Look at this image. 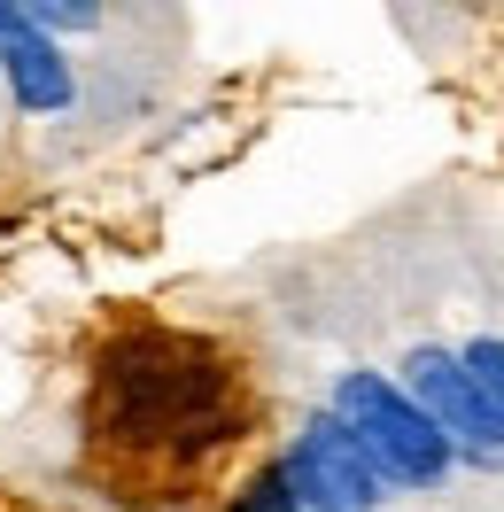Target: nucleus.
Listing matches in <instances>:
<instances>
[{
	"label": "nucleus",
	"instance_id": "f257e3e1",
	"mask_svg": "<svg viewBox=\"0 0 504 512\" xmlns=\"http://www.w3.org/2000/svg\"><path fill=\"white\" fill-rule=\"evenodd\" d=\"M233 373L194 342H132L101 373V443H225Z\"/></svg>",
	"mask_w": 504,
	"mask_h": 512
},
{
	"label": "nucleus",
	"instance_id": "f03ea898",
	"mask_svg": "<svg viewBox=\"0 0 504 512\" xmlns=\"http://www.w3.org/2000/svg\"><path fill=\"white\" fill-rule=\"evenodd\" d=\"M326 412L349 427V443L365 450V466L380 474V489H442L450 466H458L450 443L427 427V412H419L388 373L349 365L342 381H334V404H326Z\"/></svg>",
	"mask_w": 504,
	"mask_h": 512
},
{
	"label": "nucleus",
	"instance_id": "7ed1b4c3",
	"mask_svg": "<svg viewBox=\"0 0 504 512\" xmlns=\"http://www.w3.org/2000/svg\"><path fill=\"white\" fill-rule=\"evenodd\" d=\"M396 388L427 412V427L450 443L458 466H481V474H497V466H504V412L481 396V381L458 365V350L419 342V350L404 357V381H396Z\"/></svg>",
	"mask_w": 504,
	"mask_h": 512
},
{
	"label": "nucleus",
	"instance_id": "20e7f679",
	"mask_svg": "<svg viewBox=\"0 0 504 512\" xmlns=\"http://www.w3.org/2000/svg\"><path fill=\"white\" fill-rule=\"evenodd\" d=\"M280 489L295 497L303 512H380V474L365 466V450L349 443V427L334 412H311L303 419V435L280 450Z\"/></svg>",
	"mask_w": 504,
	"mask_h": 512
},
{
	"label": "nucleus",
	"instance_id": "39448f33",
	"mask_svg": "<svg viewBox=\"0 0 504 512\" xmlns=\"http://www.w3.org/2000/svg\"><path fill=\"white\" fill-rule=\"evenodd\" d=\"M0 78H8V94H16L24 117H63L70 101H78V70L63 63L55 39H39L24 24L16 0H0Z\"/></svg>",
	"mask_w": 504,
	"mask_h": 512
},
{
	"label": "nucleus",
	"instance_id": "423d86ee",
	"mask_svg": "<svg viewBox=\"0 0 504 512\" xmlns=\"http://www.w3.org/2000/svg\"><path fill=\"white\" fill-rule=\"evenodd\" d=\"M24 24H32L39 39H55V32H101V8H86V0H24Z\"/></svg>",
	"mask_w": 504,
	"mask_h": 512
},
{
	"label": "nucleus",
	"instance_id": "0eeeda50",
	"mask_svg": "<svg viewBox=\"0 0 504 512\" xmlns=\"http://www.w3.org/2000/svg\"><path fill=\"white\" fill-rule=\"evenodd\" d=\"M458 365H466L473 381H481V396L504 412V334H473L466 350H458Z\"/></svg>",
	"mask_w": 504,
	"mask_h": 512
},
{
	"label": "nucleus",
	"instance_id": "6e6552de",
	"mask_svg": "<svg viewBox=\"0 0 504 512\" xmlns=\"http://www.w3.org/2000/svg\"><path fill=\"white\" fill-rule=\"evenodd\" d=\"M233 512H303V505H295V497L280 489V474H264V481H256V489H249V497H241Z\"/></svg>",
	"mask_w": 504,
	"mask_h": 512
}]
</instances>
